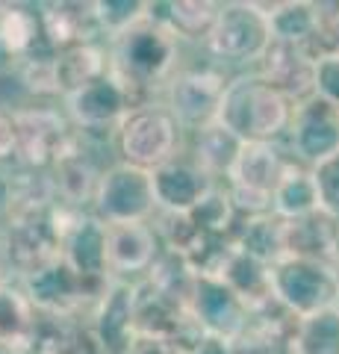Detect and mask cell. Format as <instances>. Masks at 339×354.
Returning a JSON list of instances; mask_svg holds the SVG:
<instances>
[{"label": "cell", "instance_id": "f6af8a7d", "mask_svg": "<svg viewBox=\"0 0 339 354\" xmlns=\"http://www.w3.org/2000/svg\"><path fill=\"white\" fill-rule=\"evenodd\" d=\"M336 307H339V295H336Z\"/></svg>", "mask_w": 339, "mask_h": 354}, {"label": "cell", "instance_id": "ffe728a7", "mask_svg": "<svg viewBox=\"0 0 339 354\" xmlns=\"http://www.w3.org/2000/svg\"><path fill=\"white\" fill-rule=\"evenodd\" d=\"M97 177H101V171L95 169L92 157L86 153L80 133H77V142L48 169V180L57 204L68 209H80V213H86V204H92Z\"/></svg>", "mask_w": 339, "mask_h": 354}, {"label": "cell", "instance_id": "74e56055", "mask_svg": "<svg viewBox=\"0 0 339 354\" xmlns=\"http://www.w3.org/2000/svg\"><path fill=\"white\" fill-rule=\"evenodd\" d=\"M313 97L339 109V57H322L313 62Z\"/></svg>", "mask_w": 339, "mask_h": 354}, {"label": "cell", "instance_id": "7402d4cb", "mask_svg": "<svg viewBox=\"0 0 339 354\" xmlns=\"http://www.w3.org/2000/svg\"><path fill=\"white\" fill-rule=\"evenodd\" d=\"M62 260L83 278H109L106 225L92 213H77L62 236Z\"/></svg>", "mask_w": 339, "mask_h": 354}, {"label": "cell", "instance_id": "603a6c76", "mask_svg": "<svg viewBox=\"0 0 339 354\" xmlns=\"http://www.w3.org/2000/svg\"><path fill=\"white\" fill-rule=\"evenodd\" d=\"M41 32L53 50L77 48V44H95L101 36L95 27L92 3H77V0H62V3H39Z\"/></svg>", "mask_w": 339, "mask_h": 354}, {"label": "cell", "instance_id": "ba28073f", "mask_svg": "<svg viewBox=\"0 0 339 354\" xmlns=\"http://www.w3.org/2000/svg\"><path fill=\"white\" fill-rule=\"evenodd\" d=\"M12 130H15V160L21 169L48 171L74 142L77 130L59 109L50 106H24L12 109Z\"/></svg>", "mask_w": 339, "mask_h": 354}, {"label": "cell", "instance_id": "8fae6325", "mask_svg": "<svg viewBox=\"0 0 339 354\" xmlns=\"http://www.w3.org/2000/svg\"><path fill=\"white\" fill-rule=\"evenodd\" d=\"M130 109H136L133 97L109 71L92 80L89 86L65 95V113L71 118V127L83 139L95 136V133H115V127L122 124V118Z\"/></svg>", "mask_w": 339, "mask_h": 354}, {"label": "cell", "instance_id": "d4e9b609", "mask_svg": "<svg viewBox=\"0 0 339 354\" xmlns=\"http://www.w3.org/2000/svg\"><path fill=\"white\" fill-rule=\"evenodd\" d=\"M215 278L224 286H231V290L242 298V304L251 310V313L269 307L271 301H275V298H271L269 266L260 263L257 257H251V254H245V251H239L236 245H231L224 263L218 266Z\"/></svg>", "mask_w": 339, "mask_h": 354}, {"label": "cell", "instance_id": "5b68a950", "mask_svg": "<svg viewBox=\"0 0 339 354\" xmlns=\"http://www.w3.org/2000/svg\"><path fill=\"white\" fill-rule=\"evenodd\" d=\"M115 145L122 153V162L136 165L142 171H154L162 162L177 157L180 124L171 118L166 106H136L115 127Z\"/></svg>", "mask_w": 339, "mask_h": 354}, {"label": "cell", "instance_id": "e0dca14e", "mask_svg": "<svg viewBox=\"0 0 339 354\" xmlns=\"http://www.w3.org/2000/svg\"><path fill=\"white\" fill-rule=\"evenodd\" d=\"M260 62V77L266 80L275 92H280L292 106L304 104L313 97V59L307 50L298 44H283V41H269L262 50Z\"/></svg>", "mask_w": 339, "mask_h": 354}, {"label": "cell", "instance_id": "4dcf8cb0", "mask_svg": "<svg viewBox=\"0 0 339 354\" xmlns=\"http://www.w3.org/2000/svg\"><path fill=\"white\" fill-rule=\"evenodd\" d=\"M233 245L266 266L278 263L283 257V218H278L275 213L248 216L233 230Z\"/></svg>", "mask_w": 339, "mask_h": 354}, {"label": "cell", "instance_id": "30bf717a", "mask_svg": "<svg viewBox=\"0 0 339 354\" xmlns=\"http://www.w3.org/2000/svg\"><path fill=\"white\" fill-rule=\"evenodd\" d=\"M269 41V21L257 0L218 3L215 24L206 36V48L213 57L227 62H257Z\"/></svg>", "mask_w": 339, "mask_h": 354}, {"label": "cell", "instance_id": "7a4b0ae2", "mask_svg": "<svg viewBox=\"0 0 339 354\" xmlns=\"http://www.w3.org/2000/svg\"><path fill=\"white\" fill-rule=\"evenodd\" d=\"M77 213L80 209H68L62 204L6 213V225L0 227V248H3L9 272L21 281L50 266L53 260H59L62 236Z\"/></svg>", "mask_w": 339, "mask_h": 354}, {"label": "cell", "instance_id": "3957f363", "mask_svg": "<svg viewBox=\"0 0 339 354\" xmlns=\"http://www.w3.org/2000/svg\"><path fill=\"white\" fill-rule=\"evenodd\" d=\"M289 118L292 104L280 92L260 74H239L227 80L215 121L242 142H275L289 130Z\"/></svg>", "mask_w": 339, "mask_h": 354}, {"label": "cell", "instance_id": "f35d334b", "mask_svg": "<svg viewBox=\"0 0 339 354\" xmlns=\"http://www.w3.org/2000/svg\"><path fill=\"white\" fill-rule=\"evenodd\" d=\"M15 160V130L6 109H0V165Z\"/></svg>", "mask_w": 339, "mask_h": 354}, {"label": "cell", "instance_id": "9a60e30c", "mask_svg": "<svg viewBox=\"0 0 339 354\" xmlns=\"http://www.w3.org/2000/svg\"><path fill=\"white\" fill-rule=\"evenodd\" d=\"M289 145L295 157L310 169L339 151V109L319 97H307L304 104L292 106L289 118Z\"/></svg>", "mask_w": 339, "mask_h": 354}, {"label": "cell", "instance_id": "5bb4252c", "mask_svg": "<svg viewBox=\"0 0 339 354\" xmlns=\"http://www.w3.org/2000/svg\"><path fill=\"white\" fill-rule=\"evenodd\" d=\"M186 310H189L192 322L201 328L204 337L224 339V342H231L245 328L251 316V310L242 304V298L231 286H224L215 274H198L195 278Z\"/></svg>", "mask_w": 339, "mask_h": 354}, {"label": "cell", "instance_id": "7bdbcfd3", "mask_svg": "<svg viewBox=\"0 0 339 354\" xmlns=\"http://www.w3.org/2000/svg\"><path fill=\"white\" fill-rule=\"evenodd\" d=\"M0 354H18V351H12L9 346H3V342H0Z\"/></svg>", "mask_w": 339, "mask_h": 354}, {"label": "cell", "instance_id": "60d3db41", "mask_svg": "<svg viewBox=\"0 0 339 354\" xmlns=\"http://www.w3.org/2000/svg\"><path fill=\"white\" fill-rule=\"evenodd\" d=\"M192 354H231V346L224 339H213V337H204V342Z\"/></svg>", "mask_w": 339, "mask_h": 354}, {"label": "cell", "instance_id": "484cf974", "mask_svg": "<svg viewBox=\"0 0 339 354\" xmlns=\"http://www.w3.org/2000/svg\"><path fill=\"white\" fill-rule=\"evenodd\" d=\"M269 21L271 41L298 44L304 48L322 24V3L310 0H283V3H260Z\"/></svg>", "mask_w": 339, "mask_h": 354}, {"label": "cell", "instance_id": "e575fe53", "mask_svg": "<svg viewBox=\"0 0 339 354\" xmlns=\"http://www.w3.org/2000/svg\"><path fill=\"white\" fill-rule=\"evenodd\" d=\"M148 12V0H95L92 15L97 32L113 41L118 36H124L127 30H133L136 24L145 21Z\"/></svg>", "mask_w": 339, "mask_h": 354}, {"label": "cell", "instance_id": "2e32d148", "mask_svg": "<svg viewBox=\"0 0 339 354\" xmlns=\"http://www.w3.org/2000/svg\"><path fill=\"white\" fill-rule=\"evenodd\" d=\"M215 186L210 174H204L195 162L174 157L151 171V189H154V204L159 213L186 216L198 207L201 198Z\"/></svg>", "mask_w": 339, "mask_h": 354}, {"label": "cell", "instance_id": "f1b7e54d", "mask_svg": "<svg viewBox=\"0 0 339 354\" xmlns=\"http://www.w3.org/2000/svg\"><path fill=\"white\" fill-rule=\"evenodd\" d=\"M39 313L30 307L18 283H0V342L18 354H27L36 334Z\"/></svg>", "mask_w": 339, "mask_h": 354}, {"label": "cell", "instance_id": "44dd1931", "mask_svg": "<svg viewBox=\"0 0 339 354\" xmlns=\"http://www.w3.org/2000/svg\"><path fill=\"white\" fill-rule=\"evenodd\" d=\"M295 319L278 301L254 310L245 328L227 342L231 354H292Z\"/></svg>", "mask_w": 339, "mask_h": 354}, {"label": "cell", "instance_id": "4316f807", "mask_svg": "<svg viewBox=\"0 0 339 354\" xmlns=\"http://www.w3.org/2000/svg\"><path fill=\"white\" fill-rule=\"evenodd\" d=\"M319 209H322V201H319L313 171L307 165L287 162L275 192H271V213L283 221H295L310 213H319Z\"/></svg>", "mask_w": 339, "mask_h": 354}, {"label": "cell", "instance_id": "ac0fdd59", "mask_svg": "<svg viewBox=\"0 0 339 354\" xmlns=\"http://www.w3.org/2000/svg\"><path fill=\"white\" fill-rule=\"evenodd\" d=\"M159 251H162L159 236L148 221L106 225V272H109V278L148 272Z\"/></svg>", "mask_w": 339, "mask_h": 354}, {"label": "cell", "instance_id": "ee69618b", "mask_svg": "<svg viewBox=\"0 0 339 354\" xmlns=\"http://www.w3.org/2000/svg\"><path fill=\"white\" fill-rule=\"evenodd\" d=\"M0 213H3V180H0Z\"/></svg>", "mask_w": 339, "mask_h": 354}, {"label": "cell", "instance_id": "7c38bea8", "mask_svg": "<svg viewBox=\"0 0 339 354\" xmlns=\"http://www.w3.org/2000/svg\"><path fill=\"white\" fill-rule=\"evenodd\" d=\"M227 80L218 71L210 68H192L177 71L168 80V113L180 124V130H195L213 124L218 118V104H222Z\"/></svg>", "mask_w": 339, "mask_h": 354}, {"label": "cell", "instance_id": "6da1fadb", "mask_svg": "<svg viewBox=\"0 0 339 354\" xmlns=\"http://www.w3.org/2000/svg\"><path fill=\"white\" fill-rule=\"evenodd\" d=\"M109 74L127 88L133 106L151 104L148 95L159 83H168L177 65V39L154 21H142L124 36L113 39V50L106 53Z\"/></svg>", "mask_w": 339, "mask_h": 354}, {"label": "cell", "instance_id": "d590c367", "mask_svg": "<svg viewBox=\"0 0 339 354\" xmlns=\"http://www.w3.org/2000/svg\"><path fill=\"white\" fill-rule=\"evenodd\" d=\"M313 180L319 189V201L327 216L339 218V151H333L327 160L313 165Z\"/></svg>", "mask_w": 339, "mask_h": 354}, {"label": "cell", "instance_id": "52a82bcc", "mask_svg": "<svg viewBox=\"0 0 339 354\" xmlns=\"http://www.w3.org/2000/svg\"><path fill=\"white\" fill-rule=\"evenodd\" d=\"M287 162L275 142H242V151L227 174V195L239 216L271 213V192Z\"/></svg>", "mask_w": 339, "mask_h": 354}, {"label": "cell", "instance_id": "8d00e7d4", "mask_svg": "<svg viewBox=\"0 0 339 354\" xmlns=\"http://www.w3.org/2000/svg\"><path fill=\"white\" fill-rule=\"evenodd\" d=\"M304 50L313 62L322 57H339V6L336 12H327V6L322 3V24L316 30V36L304 44Z\"/></svg>", "mask_w": 339, "mask_h": 354}, {"label": "cell", "instance_id": "cb8c5ba5", "mask_svg": "<svg viewBox=\"0 0 339 354\" xmlns=\"http://www.w3.org/2000/svg\"><path fill=\"white\" fill-rule=\"evenodd\" d=\"M218 15V3L210 0H157L148 3L145 18L154 24L166 27L174 39H192V41H204L215 24Z\"/></svg>", "mask_w": 339, "mask_h": 354}, {"label": "cell", "instance_id": "ab89813d", "mask_svg": "<svg viewBox=\"0 0 339 354\" xmlns=\"http://www.w3.org/2000/svg\"><path fill=\"white\" fill-rule=\"evenodd\" d=\"M130 354H180L171 346L168 339H157V337H136Z\"/></svg>", "mask_w": 339, "mask_h": 354}, {"label": "cell", "instance_id": "8992f818", "mask_svg": "<svg viewBox=\"0 0 339 354\" xmlns=\"http://www.w3.org/2000/svg\"><path fill=\"white\" fill-rule=\"evenodd\" d=\"M106 283L109 278H83L59 257L45 269L21 278L18 286L36 313L74 319L83 307H95V301L104 295Z\"/></svg>", "mask_w": 339, "mask_h": 354}, {"label": "cell", "instance_id": "1f68e13d", "mask_svg": "<svg viewBox=\"0 0 339 354\" xmlns=\"http://www.w3.org/2000/svg\"><path fill=\"white\" fill-rule=\"evenodd\" d=\"M292 354H339V307L295 319Z\"/></svg>", "mask_w": 339, "mask_h": 354}, {"label": "cell", "instance_id": "277c9868", "mask_svg": "<svg viewBox=\"0 0 339 354\" xmlns=\"http://www.w3.org/2000/svg\"><path fill=\"white\" fill-rule=\"evenodd\" d=\"M271 298L287 310L292 319L313 316L325 307L336 304L339 272L336 266H325L301 257H280L269 266Z\"/></svg>", "mask_w": 339, "mask_h": 354}, {"label": "cell", "instance_id": "b9f144b4", "mask_svg": "<svg viewBox=\"0 0 339 354\" xmlns=\"http://www.w3.org/2000/svg\"><path fill=\"white\" fill-rule=\"evenodd\" d=\"M15 71H18V62L9 57L6 44H3V39H0V77H15Z\"/></svg>", "mask_w": 339, "mask_h": 354}, {"label": "cell", "instance_id": "836d02e7", "mask_svg": "<svg viewBox=\"0 0 339 354\" xmlns=\"http://www.w3.org/2000/svg\"><path fill=\"white\" fill-rule=\"evenodd\" d=\"M192 218V225L204 230V234H210V236H224V239H231L233 242V230L239 225V213L233 209V201H231V195H227L224 186H213L210 192H206L198 207L192 209V213H186Z\"/></svg>", "mask_w": 339, "mask_h": 354}, {"label": "cell", "instance_id": "4fadbf2b", "mask_svg": "<svg viewBox=\"0 0 339 354\" xmlns=\"http://www.w3.org/2000/svg\"><path fill=\"white\" fill-rule=\"evenodd\" d=\"M89 330L101 354H130L136 342V283L109 278L104 295L92 307Z\"/></svg>", "mask_w": 339, "mask_h": 354}, {"label": "cell", "instance_id": "f546056e", "mask_svg": "<svg viewBox=\"0 0 339 354\" xmlns=\"http://www.w3.org/2000/svg\"><path fill=\"white\" fill-rule=\"evenodd\" d=\"M239 151H242V139H236L233 133L224 124H218V121H213V124H206L195 133V165H198L204 174H210L213 180L231 174Z\"/></svg>", "mask_w": 339, "mask_h": 354}, {"label": "cell", "instance_id": "9c48e42d", "mask_svg": "<svg viewBox=\"0 0 339 354\" xmlns=\"http://www.w3.org/2000/svg\"><path fill=\"white\" fill-rule=\"evenodd\" d=\"M154 213L157 204L151 189V171L127 162H115L101 171L92 198V216L104 225H130V221H148Z\"/></svg>", "mask_w": 339, "mask_h": 354}, {"label": "cell", "instance_id": "83f0119b", "mask_svg": "<svg viewBox=\"0 0 339 354\" xmlns=\"http://www.w3.org/2000/svg\"><path fill=\"white\" fill-rule=\"evenodd\" d=\"M106 71H109V59H106V50L97 48V41L57 50V57H53V86H57V95L62 97L89 86Z\"/></svg>", "mask_w": 339, "mask_h": 354}, {"label": "cell", "instance_id": "d6986e66", "mask_svg": "<svg viewBox=\"0 0 339 354\" xmlns=\"http://www.w3.org/2000/svg\"><path fill=\"white\" fill-rule=\"evenodd\" d=\"M283 257L339 266V218L325 209L295 221H283Z\"/></svg>", "mask_w": 339, "mask_h": 354}, {"label": "cell", "instance_id": "d6a6232c", "mask_svg": "<svg viewBox=\"0 0 339 354\" xmlns=\"http://www.w3.org/2000/svg\"><path fill=\"white\" fill-rule=\"evenodd\" d=\"M145 274H148V283L154 286L159 295H166L168 301L180 304V307L189 304L195 278H198V274H195V269L180 257V254L166 251V248L157 254V260L151 263V269H148Z\"/></svg>", "mask_w": 339, "mask_h": 354}]
</instances>
